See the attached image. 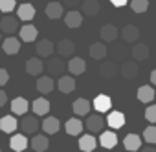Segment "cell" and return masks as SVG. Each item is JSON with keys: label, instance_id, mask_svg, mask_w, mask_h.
Wrapping results in <instances>:
<instances>
[{"label": "cell", "instance_id": "1", "mask_svg": "<svg viewBox=\"0 0 156 152\" xmlns=\"http://www.w3.org/2000/svg\"><path fill=\"white\" fill-rule=\"evenodd\" d=\"M19 29V17H13L9 13H6L2 19H0V31H4L8 35H13Z\"/></svg>", "mask_w": 156, "mask_h": 152}, {"label": "cell", "instance_id": "2", "mask_svg": "<svg viewBox=\"0 0 156 152\" xmlns=\"http://www.w3.org/2000/svg\"><path fill=\"white\" fill-rule=\"evenodd\" d=\"M44 70H48V73L51 77H61L62 71H64V62L61 57H48V62L44 64Z\"/></svg>", "mask_w": 156, "mask_h": 152}, {"label": "cell", "instance_id": "3", "mask_svg": "<svg viewBox=\"0 0 156 152\" xmlns=\"http://www.w3.org/2000/svg\"><path fill=\"white\" fill-rule=\"evenodd\" d=\"M105 125H107V121H105L99 114H92V116H88V117H87V123H85V126H87L88 132H92V134L103 132Z\"/></svg>", "mask_w": 156, "mask_h": 152}, {"label": "cell", "instance_id": "4", "mask_svg": "<svg viewBox=\"0 0 156 152\" xmlns=\"http://www.w3.org/2000/svg\"><path fill=\"white\" fill-rule=\"evenodd\" d=\"M24 134H35L39 130V119L35 116H22V121L19 125Z\"/></svg>", "mask_w": 156, "mask_h": 152}, {"label": "cell", "instance_id": "5", "mask_svg": "<svg viewBox=\"0 0 156 152\" xmlns=\"http://www.w3.org/2000/svg\"><path fill=\"white\" fill-rule=\"evenodd\" d=\"M64 24H66L70 29L79 28V26L83 24V15H81V11H77V9H70V11L64 15Z\"/></svg>", "mask_w": 156, "mask_h": 152}, {"label": "cell", "instance_id": "6", "mask_svg": "<svg viewBox=\"0 0 156 152\" xmlns=\"http://www.w3.org/2000/svg\"><path fill=\"white\" fill-rule=\"evenodd\" d=\"M28 145H30V141H28V137H26L24 132H22V134H13V137L9 139V147H11V150H15V152L26 150Z\"/></svg>", "mask_w": 156, "mask_h": 152}, {"label": "cell", "instance_id": "7", "mask_svg": "<svg viewBox=\"0 0 156 152\" xmlns=\"http://www.w3.org/2000/svg\"><path fill=\"white\" fill-rule=\"evenodd\" d=\"M46 15H48V19H53V20L61 19L64 15V6L61 2H57V0H50L46 6Z\"/></svg>", "mask_w": 156, "mask_h": 152}, {"label": "cell", "instance_id": "8", "mask_svg": "<svg viewBox=\"0 0 156 152\" xmlns=\"http://www.w3.org/2000/svg\"><path fill=\"white\" fill-rule=\"evenodd\" d=\"M57 88L62 94H72L75 90V79L72 77V75H61L59 81H57Z\"/></svg>", "mask_w": 156, "mask_h": 152}, {"label": "cell", "instance_id": "9", "mask_svg": "<svg viewBox=\"0 0 156 152\" xmlns=\"http://www.w3.org/2000/svg\"><path fill=\"white\" fill-rule=\"evenodd\" d=\"M19 128V121L15 116H4L0 119V130L6 134H15V130Z\"/></svg>", "mask_w": 156, "mask_h": 152}, {"label": "cell", "instance_id": "10", "mask_svg": "<svg viewBox=\"0 0 156 152\" xmlns=\"http://www.w3.org/2000/svg\"><path fill=\"white\" fill-rule=\"evenodd\" d=\"M55 86H57V83L53 81L51 75H42V77H39V81H37V90L41 94H50Z\"/></svg>", "mask_w": 156, "mask_h": 152}, {"label": "cell", "instance_id": "11", "mask_svg": "<svg viewBox=\"0 0 156 152\" xmlns=\"http://www.w3.org/2000/svg\"><path fill=\"white\" fill-rule=\"evenodd\" d=\"M87 70V62L81 59V57H72L70 62H68V71L72 75H83Z\"/></svg>", "mask_w": 156, "mask_h": 152}, {"label": "cell", "instance_id": "12", "mask_svg": "<svg viewBox=\"0 0 156 152\" xmlns=\"http://www.w3.org/2000/svg\"><path fill=\"white\" fill-rule=\"evenodd\" d=\"M121 39L125 42H136V39H140V28L134 24H127L121 29Z\"/></svg>", "mask_w": 156, "mask_h": 152}, {"label": "cell", "instance_id": "13", "mask_svg": "<svg viewBox=\"0 0 156 152\" xmlns=\"http://www.w3.org/2000/svg\"><path fill=\"white\" fill-rule=\"evenodd\" d=\"M136 95H138V99H140L141 103H145V105L152 103V99L156 97L152 85H145V86H140V88H138V92H136Z\"/></svg>", "mask_w": 156, "mask_h": 152}, {"label": "cell", "instance_id": "14", "mask_svg": "<svg viewBox=\"0 0 156 152\" xmlns=\"http://www.w3.org/2000/svg\"><path fill=\"white\" fill-rule=\"evenodd\" d=\"M41 128H42L46 134H57L59 128H61V121H59L57 117H53V116H48V117H44V121L41 123Z\"/></svg>", "mask_w": 156, "mask_h": 152}, {"label": "cell", "instance_id": "15", "mask_svg": "<svg viewBox=\"0 0 156 152\" xmlns=\"http://www.w3.org/2000/svg\"><path fill=\"white\" fill-rule=\"evenodd\" d=\"M99 145L103 148H114L118 145V136L112 130H103L99 136Z\"/></svg>", "mask_w": 156, "mask_h": 152}, {"label": "cell", "instance_id": "16", "mask_svg": "<svg viewBox=\"0 0 156 152\" xmlns=\"http://www.w3.org/2000/svg\"><path fill=\"white\" fill-rule=\"evenodd\" d=\"M119 73L123 75L125 79H134L136 75L140 73V68H138V64H136V62H132V60H127V62H123V64H121V68H119Z\"/></svg>", "mask_w": 156, "mask_h": 152}, {"label": "cell", "instance_id": "17", "mask_svg": "<svg viewBox=\"0 0 156 152\" xmlns=\"http://www.w3.org/2000/svg\"><path fill=\"white\" fill-rule=\"evenodd\" d=\"M17 17H19V20H31L33 17H35V8H33V4H30V2H26V4H20L19 8H17Z\"/></svg>", "mask_w": 156, "mask_h": 152}, {"label": "cell", "instance_id": "18", "mask_svg": "<svg viewBox=\"0 0 156 152\" xmlns=\"http://www.w3.org/2000/svg\"><path fill=\"white\" fill-rule=\"evenodd\" d=\"M2 50H4V53H8V55H17L19 50H20V40L9 35L8 39H4V42H2Z\"/></svg>", "mask_w": 156, "mask_h": 152}, {"label": "cell", "instance_id": "19", "mask_svg": "<svg viewBox=\"0 0 156 152\" xmlns=\"http://www.w3.org/2000/svg\"><path fill=\"white\" fill-rule=\"evenodd\" d=\"M57 53L61 57H73L75 53V44L70 40V39H62L59 44H57Z\"/></svg>", "mask_w": 156, "mask_h": 152}, {"label": "cell", "instance_id": "20", "mask_svg": "<svg viewBox=\"0 0 156 152\" xmlns=\"http://www.w3.org/2000/svg\"><path fill=\"white\" fill-rule=\"evenodd\" d=\"M64 130H66L68 136H79V134L83 132V121H81V119H77V117H72V119L66 121Z\"/></svg>", "mask_w": 156, "mask_h": 152}, {"label": "cell", "instance_id": "21", "mask_svg": "<svg viewBox=\"0 0 156 152\" xmlns=\"http://www.w3.org/2000/svg\"><path fill=\"white\" fill-rule=\"evenodd\" d=\"M31 110L35 116H46L50 112V101L44 99V97H39L31 103Z\"/></svg>", "mask_w": 156, "mask_h": 152}, {"label": "cell", "instance_id": "22", "mask_svg": "<svg viewBox=\"0 0 156 152\" xmlns=\"http://www.w3.org/2000/svg\"><path fill=\"white\" fill-rule=\"evenodd\" d=\"M123 145L129 152H136L141 148V137L138 134H127L125 139H123Z\"/></svg>", "mask_w": 156, "mask_h": 152}, {"label": "cell", "instance_id": "23", "mask_svg": "<svg viewBox=\"0 0 156 152\" xmlns=\"http://www.w3.org/2000/svg\"><path fill=\"white\" fill-rule=\"evenodd\" d=\"M73 114L75 116H88V112H90V108H92V103L90 101H87V99H75L73 101Z\"/></svg>", "mask_w": 156, "mask_h": 152}, {"label": "cell", "instance_id": "24", "mask_svg": "<svg viewBox=\"0 0 156 152\" xmlns=\"http://www.w3.org/2000/svg\"><path fill=\"white\" fill-rule=\"evenodd\" d=\"M118 71H119V68H118L112 60H107V62H103V64L99 66V75H101V77H105V79L116 77Z\"/></svg>", "mask_w": 156, "mask_h": 152}, {"label": "cell", "instance_id": "25", "mask_svg": "<svg viewBox=\"0 0 156 152\" xmlns=\"http://www.w3.org/2000/svg\"><path fill=\"white\" fill-rule=\"evenodd\" d=\"M101 39H103V42H114L116 39H118V28L114 26V24H105L103 28H101Z\"/></svg>", "mask_w": 156, "mask_h": 152}, {"label": "cell", "instance_id": "26", "mask_svg": "<svg viewBox=\"0 0 156 152\" xmlns=\"http://www.w3.org/2000/svg\"><path fill=\"white\" fill-rule=\"evenodd\" d=\"M30 147L35 150V152H44V150H48V147H50V141H48V137L46 136H33L31 137V141H30Z\"/></svg>", "mask_w": 156, "mask_h": 152}, {"label": "cell", "instance_id": "27", "mask_svg": "<svg viewBox=\"0 0 156 152\" xmlns=\"http://www.w3.org/2000/svg\"><path fill=\"white\" fill-rule=\"evenodd\" d=\"M99 11H101L99 0H85V2H83V15H87V17H96Z\"/></svg>", "mask_w": 156, "mask_h": 152}, {"label": "cell", "instance_id": "28", "mask_svg": "<svg viewBox=\"0 0 156 152\" xmlns=\"http://www.w3.org/2000/svg\"><path fill=\"white\" fill-rule=\"evenodd\" d=\"M88 53H90V57L94 60H103L107 57V46H105V42H94L90 46V51Z\"/></svg>", "mask_w": 156, "mask_h": 152}, {"label": "cell", "instance_id": "29", "mask_svg": "<svg viewBox=\"0 0 156 152\" xmlns=\"http://www.w3.org/2000/svg\"><path fill=\"white\" fill-rule=\"evenodd\" d=\"M42 70H44V62H42L39 57L28 59V62H26V71H28L30 75H39V73H42Z\"/></svg>", "mask_w": 156, "mask_h": 152}, {"label": "cell", "instance_id": "30", "mask_svg": "<svg viewBox=\"0 0 156 152\" xmlns=\"http://www.w3.org/2000/svg\"><path fill=\"white\" fill-rule=\"evenodd\" d=\"M28 108H30V105H28V101L24 97H15L11 101V112L15 116H24L28 112Z\"/></svg>", "mask_w": 156, "mask_h": 152}, {"label": "cell", "instance_id": "31", "mask_svg": "<svg viewBox=\"0 0 156 152\" xmlns=\"http://www.w3.org/2000/svg\"><path fill=\"white\" fill-rule=\"evenodd\" d=\"M107 125L110 126V128H114V130H118V128H121L123 125H125V116L121 114V112H110L108 114V117H107Z\"/></svg>", "mask_w": 156, "mask_h": 152}, {"label": "cell", "instance_id": "32", "mask_svg": "<svg viewBox=\"0 0 156 152\" xmlns=\"http://www.w3.org/2000/svg\"><path fill=\"white\" fill-rule=\"evenodd\" d=\"M37 39V28L33 24H24L20 28V40L24 42H33Z\"/></svg>", "mask_w": 156, "mask_h": 152}, {"label": "cell", "instance_id": "33", "mask_svg": "<svg viewBox=\"0 0 156 152\" xmlns=\"http://www.w3.org/2000/svg\"><path fill=\"white\" fill-rule=\"evenodd\" d=\"M37 53H39V57H51V53H53V42L51 40H48V39H42V40H39L37 42Z\"/></svg>", "mask_w": 156, "mask_h": 152}, {"label": "cell", "instance_id": "34", "mask_svg": "<svg viewBox=\"0 0 156 152\" xmlns=\"http://www.w3.org/2000/svg\"><path fill=\"white\" fill-rule=\"evenodd\" d=\"M110 106H112V103H110V97H108L107 94H99V95L94 99V108H96L98 112H108Z\"/></svg>", "mask_w": 156, "mask_h": 152}, {"label": "cell", "instance_id": "35", "mask_svg": "<svg viewBox=\"0 0 156 152\" xmlns=\"http://www.w3.org/2000/svg\"><path fill=\"white\" fill-rule=\"evenodd\" d=\"M96 145H98V139L92 136V132L87 134V136H83V137H79V148L83 152H92L96 148Z\"/></svg>", "mask_w": 156, "mask_h": 152}, {"label": "cell", "instance_id": "36", "mask_svg": "<svg viewBox=\"0 0 156 152\" xmlns=\"http://www.w3.org/2000/svg\"><path fill=\"white\" fill-rule=\"evenodd\" d=\"M130 53H132L134 60H147L149 59V46L147 44H134Z\"/></svg>", "mask_w": 156, "mask_h": 152}, {"label": "cell", "instance_id": "37", "mask_svg": "<svg viewBox=\"0 0 156 152\" xmlns=\"http://www.w3.org/2000/svg\"><path fill=\"white\" fill-rule=\"evenodd\" d=\"M130 9L134 13H145L149 9V0H130Z\"/></svg>", "mask_w": 156, "mask_h": 152}, {"label": "cell", "instance_id": "38", "mask_svg": "<svg viewBox=\"0 0 156 152\" xmlns=\"http://www.w3.org/2000/svg\"><path fill=\"white\" fill-rule=\"evenodd\" d=\"M143 139L149 145H154L156 143V126H147L145 132H143Z\"/></svg>", "mask_w": 156, "mask_h": 152}, {"label": "cell", "instance_id": "39", "mask_svg": "<svg viewBox=\"0 0 156 152\" xmlns=\"http://www.w3.org/2000/svg\"><path fill=\"white\" fill-rule=\"evenodd\" d=\"M13 9H17L15 0H0V11L2 13H11Z\"/></svg>", "mask_w": 156, "mask_h": 152}, {"label": "cell", "instance_id": "40", "mask_svg": "<svg viewBox=\"0 0 156 152\" xmlns=\"http://www.w3.org/2000/svg\"><path fill=\"white\" fill-rule=\"evenodd\" d=\"M145 119L149 123H156V105H149L145 110Z\"/></svg>", "mask_w": 156, "mask_h": 152}, {"label": "cell", "instance_id": "41", "mask_svg": "<svg viewBox=\"0 0 156 152\" xmlns=\"http://www.w3.org/2000/svg\"><path fill=\"white\" fill-rule=\"evenodd\" d=\"M61 4H62L64 8H68V9H75L77 6L81 4V0H62Z\"/></svg>", "mask_w": 156, "mask_h": 152}, {"label": "cell", "instance_id": "42", "mask_svg": "<svg viewBox=\"0 0 156 152\" xmlns=\"http://www.w3.org/2000/svg\"><path fill=\"white\" fill-rule=\"evenodd\" d=\"M8 81H9V73H8V70L0 68V86L8 85Z\"/></svg>", "mask_w": 156, "mask_h": 152}, {"label": "cell", "instance_id": "43", "mask_svg": "<svg viewBox=\"0 0 156 152\" xmlns=\"http://www.w3.org/2000/svg\"><path fill=\"white\" fill-rule=\"evenodd\" d=\"M6 103H8V95H6V92L2 88H0V106H4Z\"/></svg>", "mask_w": 156, "mask_h": 152}, {"label": "cell", "instance_id": "44", "mask_svg": "<svg viewBox=\"0 0 156 152\" xmlns=\"http://www.w3.org/2000/svg\"><path fill=\"white\" fill-rule=\"evenodd\" d=\"M110 2H112V6H116V8H121V6H127L129 0H110Z\"/></svg>", "mask_w": 156, "mask_h": 152}, {"label": "cell", "instance_id": "45", "mask_svg": "<svg viewBox=\"0 0 156 152\" xmlns=\"http://www.w3.org/2000/svg\"><path fill=\"white\" fill-rule=\"evenodd\" d=\"M151 85H152V86H156V70H152V71H151Z\"/></svg>", "mask_w": 156, "mask_h": 152}, {"label": "cell", "instance_id": "46", "mask_svg": "<svg viewBox=\"0 0 156 152\" xmlns=\"http://www.w3.org/2000/svg\"><path fill=\"white\" fill-rule=\"evenodd\" d=\"M141 152H156V148L154 147H145V148H141Z\"/></svg>", "mask_w": 156, "mask_h": 152}, {"label": "cell", "instance_id": "47", "mask_svg": "<svg viewBox=\"0 0 156 152\" xmlns=\"http://www.w3.org/2000/svg\"><path fill=\"white\" fill-rule=\"evenodd\" d=\"M0 40H2V37H0Z\"/></svg>", "mask_w": 156, "mask_h": 152}]
</instances>
